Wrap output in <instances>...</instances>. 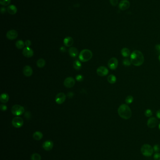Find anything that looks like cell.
I'll return each instance as SVG.
<instances>
[{
  "label": "cell",
  "mask_w": 160,
  "mask_h": 160,
  "mask_svg": "<svg viewBox=\"0 0 160 160\" xmlns=\"http://www.w3.org/2000/svg\"><path fill=\"white\" fill-rule=\"evenodd\" d=\"M76 79L78 81H82L83 80L84 77L82 75H78L76 76Z\"/></svg>",
  "instance_id": "35"
},
{
  "label": "cell",
  "mask_w": 160,
  "mask_h": 160,
  "mask_svg": "<svg viewBox=\"0 0 160 160\" xmlns=\"http://www.w3.org/2000/svg\"><path fill=\"white\" fill-rule=\"evenodd\" d=\"M25 45H26V47L30 46H31V45H32L31 41L29 40H27L25 42Z\"/></svg>",
  "instance_id": "38"
},
{
  "label": "cell",
  "mask_w": 160,
  "mask_h": 160,
  "mask_svg": "<svg viewBox=\"0 0 160 160\" xmlns=\"http://www.w3.org/2000/svg\"><path fill=\"white\" fill-rule=\"evenodd\" d=\"M73 39L70 37H67L64 40V44L66 46H71L73 44Z\"/></svg>",
  "instance_id": "17"
},
{
  "label": "cell",
  "mask_w": 160,
  "mask_h": 160,
  "mask_svg": "<svg viewBox=\"0 0 160 160\" xmlns=\"http://www.w3.org/2000/svg\"><path fill=\"white\" fill-rule=\"evenodd\" d=\"M6 11V9L4 7H2L0 8V12L2 14H4Z\"/></svg>",
  "instance_id": "40"
},
{
  "label": "cell",
  "mask_w": 160,
  "mask_h": 160,
  "mask_svg": "<svg viewBox=\"0 0 160 160\" xmlns=\"http://www.w3.org/2000/svg\"><path fill=\"white\" fill-rule=\"evenodd\" d=\"M31 160H41L42 157L38 153H34L31 156Z\"/></svg>",
  "instance_id": "27"
},
{
  "label": "cell",
  "mask_w": 160,
  "mask_h": 160,
  "mask_svg": "<svg viewBox=\"0 0 160 160\" xmlns=\"http://www.w3.org/2000/svg\"><path fill=\"white\" fill-rule=\"evenodd\" d=\"M0 108L1 110L2 111H6L7 109V107L6 105H4V104L0 105Z\"/></svg>",
  "instance_id": "37"
},
{
  "label": "cell",
  "mask_w": 160,
  "mask_h": 160,
  "mask_svg": "<svg viewBox=\"0 0 160 160\" xmlns=\"http://www.w3.org/2000/svg\"><path fill=\"white\" fill-rule=\"evenodd\" d=\"M24 43L21 40H18L16 43V46L18 49H21L24 46Z\"/></svg>",
  "instance_id": "24"
},
{
  "label": "cell",
  "mask_w": 160,
  "mask_h": 160,
  "mask_svg": "<svg viewBox=\"0 0 160 160\" xmlns=\"http://www.w3.org/2000/svg\"><path fill=\"white\" fill-rule=\"evenodd\" d=\"M43 135L42 132L40 131H36L33 134L32 137L36 141H40L42 139Z\"/></svg>",
  "instance_id": "20"
},
{
  "label": "cell",
  "mask_w": 160,
  "mask_h": 160,
  "mask_svg": "<svg viewBox=\"0 0 160 160\" xmlns=\"http://www.w3.org/2000/svg\"><path fill=\"white\" fill-rule=\"evenodd\" d=\"M69 53L71 57L73 58L76 57L78 54V51L76 48L74 47H72L69 49Z\"/></svg>",
  "instance_id": "18"
},
{
  "label": "cell",
  "mask_w": 160,
  "mask_h": 160,
  "mask_svg": "<svg viewBox=\"0 0 160 160\" xmlns=\"http://www.w3.org/2000/svg\"><path fill=\"white\" fill-rule=\"evenodd\" d=\"M8 12L10 15H15L17 12V8L14 5H10L8 6L7 8Z\"/></svg>",
  "instance_id": "19"
},
{
  "label": "cell",
  "mask_w": 160,
  "mask_h": 160,
  "mask_svg": "<svg viewBox=\"0 0 160 160\" xmlns=\"http://www.w3.org/2000/svg\"><path fill=\"white\" fill-rule=\"evenodd\" d=\"M158 60H159V61L160 62V54L159 55V56H158Z\"/></svg>",
  "instance_id": "43"
},
{
  "label": "cell",
  "mask_w": 160,
  "mask_h": 160,
  "mask_svg": "<svg viewBox=\"0 0 160 160\" xmlns=\"http://www.w3.org/2000/svg\"><path fill=\"white\" fill-rule=\"evenodd\" d=\"M45 64L46 61L43 59H40L37 61V65L38 68H43L45 66Z\"/></svg>",
  "instance_id": "25"
},
{
  "label": "cell",
  "mask_w": 160,
  "mask_h": 160,
  "mask_svg": "<svg viewBox=\"0 0 160 160\" xmlns=\"http://www.w3.org/2000/svg\"><path fill=\"white\" fill-rule=\"evenodd\" d=\"M9 99V96L6 93H2L0 96V101L2 103H7Z\"/></svg>",
  "instance_id": "22"
},
{
  "label": "cell",
  "mask_w": 160,
  "mask_h": 160,
  "mask_svg": "<svg viewBox=\"0 0 160 160\" xmlns=\"http://www.w3.org/2000/svg\"><path fill=\"white\" fill-rule=\"evenodd\" d=\"M130 6V2L128 0H122L118 5V7L121 10H126L129 8Z\"/></svg>",
  "instance_id": "12"
},
{
  "label": "cell",
  "mask_w": 160,
  "mask_h": 160,
  "mask_svg": "<svg viewBox=\"0 0 160 160\" xmlns=\"http://www.w3.org/2000/svg\"><path fill=\"white\" fill-rule=\"evenodd\" d=\"M10 2L11 0H0V4L4 6H7Z\"/></svg>",
  "instance_id": "31"
},
{
  "label": "cell",
  "mask_w": 160,
  "mask_h": 160,
  "mask_svg": "<svg viewBox=\"0 0 160 160\" xmlns=\"http://www.w3.org/2000/svg\"><path fill=\"white\" fill-rule=\"evenodd\" d=\"M156 115L157 118L160 119V109L157 111Z\"/></svg>",
  "instance_id": "41"
},
{
  "label": "cell",
  "mask_w": 160,
  "mask_h": 160,
  "mask_svg": "<svg viewBox=\"0 0 160 160\" xmlns=\"http://www.w3.org/2000/svg\"><path fill=\"white\" fill-rule=\"evenodd\" d=\"M23 54L26 57H32L34 55V51L30 47H26L23 50Z\"/></svg>",
  "instance_id": "14"
},
{
  "label": "cell",
  "mask_w": 160,
  "mask_h": 160,
  "mask_svg": "<svg viewBox=\"0 0 160 160\" xmlns=\"http://www.w3.org/2000/svg\"><path fill=\"white\" fill-rule=\"evenodd\" d=\"M24 117H25L26 118L28 119H30V117H31V115H30V112L29 111H26V112L25 113Z\"/></svg>",
  "instance_id": "36"
},
{
  "label": "cell",
  "mask_w": 160,
  "mask_h": 160,
  "mask_svg": "<svg viewBox=\"0 0 160 160\" xmlns=\"http://www.w3.org/2000/svg\"><path fill=\"white\" fill-rule=\"evenodd\" d=\"M158 124V120L155 117H151L147 121V126L150 128L156 127Z\"/></svg>",
  "instance_id": "9"
},
{
  "label": "cell",
  "mask_w": 160,
  "mask_h": 160,
  "mask_svg": "<svg viewBox=\"0 0 160 160\" xmlns=\"http://www.w3.org/2000/svg\"><path fill=\"white\" fill-rule=\"evenodd\" d=\"M144 114L146 117H151L152 115V111H151V109H146L145 111Z\"/></svg>",
  "instance_id": "29"
},
{
  "label": "cell",
  "mask_w": 160,
  "mask_h": 160,
  "mask_svg": "<svg viewBox=\"0 0 160 160\" xmlns=\"http://www.w3.org/2000/svg\"><path fill=\"white\" fill-rule=\"evenodd\" d=\"M118 111L119 116L124 119H130L132 115V112L130 107L126 104H122L120 105Z\"/></svg>",
  "instance_id": "2"
},
{
  "label": "cell",
  "mask_w": 160,
  "mask_h": 160,
  "mask_svg": "<svg viewBox=\"0 0 160 160\" xmlns=\"http://www.w3.org/2000/svg\"><path fill=\"white\" fill-rule=\"evenodd\" d=\"M12 124L16 128H18L21 127L24 124L23 118L19 117H16L13 119L12 121Z\"/></svg>",
  "instance_id": "6"
},
{
  "label": "cell",
  "mask_w": 160,
  "mask_h": 160,
  "mask_svg": "<svg viewBox=\"0 0 160 160\" xmlns=\"http://www.w3.org/2000/svg\"><path fill=\"white\" fill-rule=\"evenodd\" d=\"M18 33L16 31L14 30H11L8 31L6 34L7 38L10 40H14L18 37Z\"/></svg>",
  "instance_id": "13"
},
{
  "label": "cell",
  "mask_w": 160,
  "mask_h": 160,
  "mask_svg": "<svg viewBox=\"0 0 160 160\" xmlns=\"http://www.w3.org/2000/svg\"><path fill=\"white\" fill-rule=\"evenodd\" d=\"M92 57V53L90 50H83L79 55V59L82 62H85L89 61Z\"/></svg>",
  "instance_id": "3"
},
{
  "label": "cell",
  "mask_w": 160,
  "mask_h": 160,
  "mask_svg": "<svg viewBox=\"0 0 160 160\" xmlns=\"http://www.w3.org/2000/svg\"><path fill=\"white\" fill-rule=\"evenodd\" d=\"M108 82L110 84H114L116 81V77L114 75H110L107 78Z\"/></svg>",
  "instance_id": "23"
},
{
  "label": "cell",
  "mask_w": 160,
  "mask_h": 160,
  "mask_svg": "<svg viewBox=\"0 0 160 160\" xmlns=\"http://www.w3.org/2000/svg\"><path fill=\"white\" fill-rule=\"evenodd\" d=\"M60 50H61V51H62V52H65V47H61V48H60Z\"/></svg>",
  "instance_id": "42"
},
{
  "label": "cell",
  "mask_w": 160,
  "mask_h": 160,
  "mask_svg": "<svg viewBox=\"0 0 160 160\" xmlns=\"http://www.w3.org/2000/svg\"><path fill=\"white\" fill-rule=\"evenodd\" d=\"M73 67L76 70H80L82 67L81 64L78 61H75L73 62Z\"/></svg>",
  "instance_id": "26"
},
{
  "label": "cell",
  "mask_w": 160,
  "mask_h": 160,
  "mask_svg": "<svg viewBox=\"0 0 160 160\" xmlns=\"http://www.w3.org/2000/svg\"><path fill=\"white\" fill-rule=\"evenodd\" d=\"M140 151L141 154L146 157H150L152 156L154 153V149L152 147L148 144H145L142 146Z\"/></svg>",
  "instance_id": "4"
},
{
  "label": "cell",
  "mask_w": 160,
  "mask_h": 160,
  "mask_svg": "<svg viewBox=\"0 0 160 160\" xmlns=\"http://www.w3.org/2000/svg\"><path fill=\"white\" fill-rule=\"evenodd\" d=\"M134 100V97L132 95H128L126 97L125 101L126 103L128 104H131L133 102Z\"/></svg>",
  "instance_id": "28"
},
{
  "label": "cell",
  "mask_w": 160,
  "mask_h": 160,
  "mask_svg": "<svg viewBox=\"0 0 160 160\" xmlns=\"http://www.w3.org/2000/svg\"><path fill=\"white\" fill-rule=\"evenodd\" d=\"M110 4L113 6H116L118 3V0H110Z\"/></svg>",
  "instance_id": "34"
},
{
  "label": "cell",
  "mask_w": 160,
  "mask_h": 160,
  "mask_svg": "<svg viewBox=\"0 0 160 160\" xmlns=\"http://www.w3.org/2000/svg\"><path fill=\"white\" fill-rule=\"evenodd\" d=\"M153 149L154 152L156 153H159L160 151V145L158 144H156L154 145L153 147Z\"/></svg>",
  "instance_id": "32"
},
{
  "label": "cell",
  "mask_w": 160,
  "mask_h": 160,
  "mask_svg": "<svg viewBox=\"0 0 160 160\" xmlns=\"http://www.w3.org/2000/svg\"><path fill=\"white\" fill-rule=\"evenodd\" d=\"M118 65V60L116 58L113 57L111 58L108 63V68L113 70L117 69Z\"/></svg>",
  "instance_id": "7"
},
{
  "label": "cell",
  "mask_w": 160,
  "mask_h": 160,
  "mask_svg": "<svg viewBox=\"0 0 160 160\" xmlns=\"http://www.w3.org/2000/svg\"><path fill=\"white\" fill-rule=\"evenodd\" d=\"M66 96L64 93H59L56 97V102L58 104H61L65 102Z\"/></svg>",
  "instance_id": "11"
},
{
  "label": "cell",
  "mask_w": 160,
  "mask_h": 160,
  "mask_svg": "<svg viewBox=\"0 0 160 160\" xmlns=\"http://www.w3.org/2000/svg\"><path fill=\"white\" fill-rule=\"evenodd\" d=\"M12 113L15 116H20L23 114L24 112V107L20 105L16 104L12 107Z\"/></svg>",
  "instance_id": "5"
},
{
  "label": "cell",
  "mask_w": 160,
  "mask_h": 160,
  "mask_svg": "<svg viewBox=\"0 0 160 160\" xmlns=\"http://www.w3.org/2000/svg\"><path fill=\"white\" fill-rule=\"evenodd\" d=\"M158 127H159V129L160 130V122L159 123V125H158Z\"/></svg>",
  "instance_id": "44"
},
{
  "label": "cell",
  "mask_w": 160,
  "mask_h": 160,
  "mask_svg": "<svg viewBox=\"0 0 160 160\" xmlns=\"http://www.w3.org/2000/svg\"><path fill=\"white\" fill-rule=\"evenodd\" d=\"M154 160H160V153H156L154 156Z\"/></svg>",
  "instance_id": "33"
},
{
  "label": "cell",
  "mask_w": 160,
  "mask_h": 160,
  "mask_svg": "<svg viewBox=\"0 0 160 160\" xmlns=\"http://www.w3.org/2000/svg\"><path fill=\"white\" fill-rule=\"evenodd\" d=\"M156 51L159 53H160V44H158V45H156Z\"/></svg>",
  "instance_id": "39"
},
{
  "label": "cell",
  "mask_w": 160,
  "mask_h": 160,
  "mask_svg": "<svg viewBox=\"0 0 160 160\" xmlns=\"http://www.w3.org/2000/svg\"><path fill=\"white\" fill-rule=\"evenodd\" d=\"M23 74L26 77H30L32 74L33 70L29 66H26L23 69Z\"/></svg>",
  "instance_id": "16"
},
{
  "label": "cell",
  "mask_w": 160,
  "mask_h": 160,
  "mask_svg": "<svg viewBox=\"0 0 160 160\" xmlns=\"http://www.w3.org/2000/svg\"><path fill=\"white\" fill-rule=\"evenodd\" d=\"M122 64H123V65H124V66L129 67V66H130L131 65L132 63H131L130 61L129 60V59H125L124 60V61H123Z\"/></svg>",
  "instance_id": "30"
},
{
  "label": "cell",
  "mask_w": 160,
  "mask_h": 160,
  "mask_svg": "<svg viewBox=\"0 0 160 160\" xmlns=\"http://www.w3.org/2000/svg\"><path fill=\"white\" fill-rule=\"evenodd\" d=\"M97 74L100 76H107L108 73V70L104 66H100L97 69Z\"/></svg>",
  "instance_id": "10"
},
{
  "label": "cell",
  "mask_w": 160,
  "mask_h": 160,
  "mask_svg": "<svg viewBox=\"0 0 160 160\" xmlns=\"http://www.w3.org/2000/svg\"><path fill=\"white\" fill-rule=\"evenodd\" d=\"M54 143L53 141L48 140L45 141L43 144L42 147L46 151H50L53 148Z\"/></svg>",
  "instance_id": "15"
},
{
  "label": "cell",
  "mask_w": 160,
  "mask_h": 160,
  "mask_svg": "<svg viewBox=\"0 0 160 160\" xmlns=\"http://www.w3.org/2000/svg\"><path fill=\"white\" fill-rule=\"evenodd\" d=\"M75 84V80L72 77H67L64 81V85L66 87L68 88H72Z\"/></svg>",
  "instance_id": "8"
},
{
  "label": "cell",
  "mask_w": 160,
  "mask_h": 160,
  "mask_svg": "<svg viewBox=\"0 0 160 160\" xmlns=\"http://www.w3.org/2000/svg\"><path fill=\"white\" fill-rule=\"evenodd\" d=\"M121 53L122 56L124 57H128L129 56H130V50L128 48L126 47L123 48L122 49L121 51Z\"/></svg>",
  "instance_id": "21"
},
{
  "label": "cell",
  "mask_w": 160,
  "mask_h": 160,
  "mask_svg": "<svg viewBox=\"0 0 160 160\" xmlns=\"http://www.w3.org/2000/svg\"><path fill=\"white\" fill-rule=\"evenodd\" d=\"M130 61L132 64L134 66L137 67L140 66L144 62V56L141 51L135 50L130 54Z\"/></svg>",
  "instance_id": "1"
}]
</instances>
